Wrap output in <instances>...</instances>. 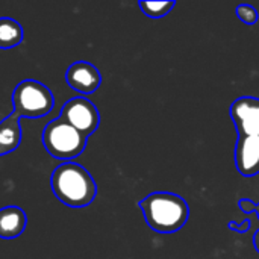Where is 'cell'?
Instances as JSON below:
<instances>
[{"label": "cell", "mask_w": 259, "mask_h": 259, "mask_svg": "<svg viewBox=\"0 0 259 259\" xmlns=\"http://www.w3.org/2000/svg\"><path fill=\"white\" fill-rule=\"evenodd\" d=\"M138 5H140L141 11L144 12V15H147L150 18H161V17H165L176 6V2H168V0L144 2V0H141Z\"/></svg>", "instance_id": "obj_11"}, {"label": "cell", "mask_w": 259, "mask_h": 259, "mask_svg": "<svg viewBox=\"0 0 259 259\" xmlns=\"http://www.w3.org/2000/svg\"><path fill=\"white\" fill-rule=\"evenodd\" d=\"M253 246H255L256 252H258V253H259V229H258V231H256L255 237H253Z\"/></svg>", "instance_id": "obj_15"}, {"label": "cell", "mask_w": 259, "mask_h": 259, "mask_svg": "<svg viewBox=\"0 0 259 259\" xmlns=\"http://www.w3.org/2000/svg\"><path fill=\"white\" fill-rule=\"evenodd\" d=\"M59 117L87 138L93 135L100 124V114L96 105L82 96L65 102Z\"/></svg>", "instance_id": "obj_5"}, {"label": "cell", "mask_w": 259, "mask_h": 259, "mask_svg": "<svg viewBox=\"0 0 259 259\" xmlns=\"http://www.w3.org/2000/svg\"><path fill=\"white\" fill-rule=\"evenodd\" d=\"M147 226L158 234H175L190 219V206L184 197L168 191H156L146 196L140 203Z\"/></svg>", "instance_id": "obj_2"}, {"label": "cell", "mask_w": 259, "mask_h": 259, "mask_svg": "<svg viewBox=\"0 0 259 259\" xmlns=\"http://www.w3.org/2000/svg\"><path fill=\"white\" fill-rule=\"evenodd\" d=\"M55 197L68 208H85L97 196V185L91 173L76 162L58 165L50 178Z\"/></svg>", "instance_id": "obj_3"}, {"label": "cell", "mask_w": 259, "mask_h": 259, "mask_svg": "<svg viewBox=\"0 0 259 259\" xmlns=\"http://www.w3.org/2000/svg\"><path fill=\"white\" fill-rule=\"evenodd\" d=\"M27 225V215L20 206L0 208V238L14 240L20 237Z\"/></svg>", "instance_id": "obj_9"}, {"label": "cell", "mask_w": 259, "mask_h": 259, "mask_svg": "<svg viewBox=\"0 0 259 259\" xmlns=\"http://www.w3.org/2000/svg\"><path fill=\"white\" fill-rule=\"evenodd\" d=\"M65 80L70 88L80 94H91L102 85V74L96 65L87 61L73 62L65 73Z\"/></svg>", "instance_id": "obj_7"}, {"label": "cell", "mask_w": 259, "mask_h": 259, "mask_svg": "<svg viewBox=\"0 0 259 259\" xmlns=\"http://www.w3.org/2000/svg\"><path fill=\"white\" fill-rule=\"evenodd\" d=\"M238 206H240V209H241L243 212H256L259 217V203L258 205H255L253 202H250V200H247V199H241V200L238 202Z\"/></svg>", "instance_id": "obj_13"}, {"label": "cell", "mask_w": 259, "mask_h": 259, "mask_svg": "<svg viewBox=\"0 0 259 259\" xmlns=\"http://www.w3.org/2000/svg\"><path fill=\"white\" fill-rule=\"evenodd\" d=\"M24 32L21 24L9 17L0 18V49L9 50L17 47L23 41Z\"/></svg>", "instance_id": "obj_10"}, {"label": "cell", "mask_w": 259, "mask_h": 259, "mask_svg": "<svg viewBox=\"0 0 259 259\" xmlns=\"http://www.w3.org/2000/svg\"><path fill=\"white\" fill-rule=\"evenodd\" d=\"M249 228H250V222H249V220H246V222H243V223L229 222V229H231V231H234V232H238V234H244V232H247V231H249Z\"/></svg>", "instance_id": "obj_14"}, {"label": "cell", "mask_w": 259, "mask_h": 259, "mask_svg": "<svg viewBox=\"0 0 259 259\" xmlns=\"http://www.w3.org/2000/svg\"><path fill=\"white\" fill-rule=\"evenodd\" d=\"M235 14L247 26H253L258 21V11L252 5H238L235 8Z\"/></svg>", "instance_id": "obj_12"}, {"label": "cell", "mask_w": 259, "mask_h": 259, "mask_svg": "<svg viewBox=\"0 0 259 259\" xmlns=\"http://www.w3.org/2000/svg\"><path fill=\"white\" fill-rule=\"evenodd\" d=\"M235 165L240 175L252 178L259 173V137H238Z\"/></svg>", "instance_id": "obj_8"}, {"label": "cell", "mask_w": 259, "mask_h": 259, "mask_svg": "<svg viewBox=\"0 0 259 259\" xmlns=\"http://www.w3.org/2000/svg\"><path fill=\"white\" fill-rule=\"evenodd\" d=\"M231 118L238 137H259V99L244 96L234 100Z\"/></svg>", "instance_id": "obj_6"}, {"label": "cell", "mask_w": 259, "mask_h": 259, "mask_svg": "<svg viewBox=\"0 0 259 259\" xmlns=\"http://www.w3.org/2000/svg\"><path fill=\"white\" fill-rule=\"evenodd\" d=\"M88 138L83 137L73 126L65 123L61 117L49 121L42 131L44 149L58 161L70 162L77 158L87 147Z\"/></svg>", "instance_id": "obj_4"}, {"label": "cell", "mask_w": 259, "mask_h": 259, "mask_svg": "<svg viewBox=\"0 0 259 259\" xmlns=\"http://www.w3.org/2000/svg\"><path fill=\"white\" fill-rule=\"evenodd\" d=\"M14 112L0 121V156L18 149L21 143L20 117L41 118L52 112L55 106L53 93L33 79L21 80L12 93Z\"/></svg>", "instance_id": "obj_1"}]
</instances>
